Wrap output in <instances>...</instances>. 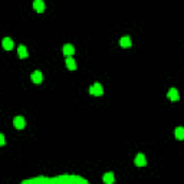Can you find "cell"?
<instances>
[{
    "instance_id": "9",
    "label": "cell",
    "mask_w": 184,
    "mask_h": 184,
    "mask_svg": "<svg viewBox=\"0 0 184 184\" xmlns=\"http://www.w3.org/2000/svg\"><path fill=\"white\" fill-rule=\"evenodd\" d=\"M2 45H3V48L6 49V50H12V48H13V40H12L10 38H4L3 42H2Z\"/></svg>"
},
{
    "instance_id": "11",
    "label": "cell",
    "mask_w": 184,
    "mask_h": 184,
    "mask_svg": "<svg viewBox=\"0 0 184 184\" xmlns=\"http://www.w3.org/2000/svg\"><path fill=\"white\" fill-rule=\"evenodd\" d=\"M17 53H19V58H22V59H26V58H27V49H26V46L20 45L19 49H17Z\"/></svg>"
},
{
    "instance_id": "12",
    "label": "cell",
    "mask_w": 184,
    "mask_h": 184,
    "mask_svg": "<svg viewBox=\"0 0 184 184\" xmlns=\"http://www.w3.org/2000/svg\"><path fill=\"white\" fill-rule=\"evenodd\" d=\"M66 66H68V69H71V71H75L76 69V64H75V60L72 59L71 56L66 58Z\"/></svg>"
},
{
    "instance_id": "3",
    "label": "cell",
    "mask_w": 184,
    "mask_h": 184,
    "mask_svg": "<svg viewBox=\"0 0 184 184\" xmlns=\"http://www.w3.org/2000/svg\"><path fill=\"white\" fill-rule=\"evenodd\" d=\"M167 97H168L170 101H178L180 99V95H178V91L176 89V88H171V89L168 91V94H167Z\"/></svg>"
},
{
    "instance_id": "8",
    "label": "cell",
    "mask_w": 184,
    "mask_h": 184,
    "mask_svg": "<svg viewBox=\"0 0 184 184\" xmlns=\"http://www.w3.org/2000/svg\"><path fill=\"white\" fill-rule=\"evenodd\" d=\"M64 53H65V56H72V55L75 53V48L68 43V45L64 46Z\"/></svg>"
},
{
    "instance_id": "5",
    "label": "cell",
    "mask_w": 184,
    "mask_h": 184,
    "mask_svg": "<svg viewBox=\"0 0 184 184\" xmlns=\"http://www.w3.org/2000/svg\"><path fill=\"white\" fill-rule=\"evenodd\" d=\"M30 78H32V82L33 83H40L42 81H43V75H42V72H39V71H35Z\"/></svg>"
},
{
    "instance_id": "14",
    "label": "cell",
    "mask_w": 184,
    "mask_h": 184,
    "mask_svg": "<svg viewBox=\"0 0 184 184\" xmlns=\"http://www.w3.org/2000/svg\"><path fill=\"white\" fill-rule=\"evenodd\" d=\"M0 144H2V145L4 144V137L3 135H0Z\"/></svg>"
},
{
    "instance_id": "10",
    "label": "cell",
    "mask_w": 184,
    "mask_h": 184,
    "mask_svg": "<svg viewBox=\"0 0 184 184\" xmlns=\"http://www.w3.org/2000/svg\"><path fill=\"white\" fill-rule=\"evenodd\" d=\"M102 180H104V183H106V184H112L114 181H115V177H114L112 173H106L105 176L102 177Z\"/></svg>"
},
{
    "instance_id": "1",
    "label": "cell",
    "mask_w": 184,
    "mask_h": 184,
    "mask_svg": "<svg viewBox=\"0 0 184 184\" xmlns=\"http://www.w3.org/2000/svg\"><path fill=\"white\" fill-rule=\"evenodd\" d=\"M89 92H91V95H95V97H101V95L104 94V89H102L101 83H94V85L89 88Z\"/></svg>"
},
{
    "instance_id": "2",
    "label": "cell",
    "mask_w": 184,
    "mask_h": 184,
    "mask_svg": "<svg viewBox=\"0 0 184 184\" xmlns=\"http://www.w3.org/2000/svg\"><path fill=\"white\" fill-rule=\"evenodd\" d=\"M13 125H15L17 130H23V128L26 127V121L23 116H16L15 120H13Z\"/></svg>"
},
{
    "instance_id": "7",
    "label": "cell",
    "mask_w": 184,
    "mask_h": 184,
    "mask_svg": "<svg viewBox=\"0 0 184 184\" xmlns=\"http://www.w3.org/2000/svg\"><path fill=\"white\" fill-rule=\"evenodd\" d=\"M134 163H135L137 167H144V165L147 164L145 157H144L143 154H138V155H137V157H135V161H134Z\"/></svg>"
},
{
    "instance_id": "6",
    "label": "cell",
    "mask_w": 184,
    "mask_h": 184,
    "mask_svg": "<svg viewBox=\"0 0 184 184\" xmlns=\"http://www.w3.org/2000/svg\"><path fill=\"white\" fill-rule=\"evenodd\" d=\"M120 45H121V48H124V49L131 48V39L128 38V36H124V38H121Z\"/></svg>"
},
{
    "instance_id": "13",
    "label": "cell",
    "mask_w": 184,
    "mask_h": 184,
    "mask_svg": "<svg viewBox=\"0 0 184 184\" xmlns=\"http://www.w3.org/2000/svg\"><path fill=\"white\" fill-rule=\"evenodd\" d=\"M176 138L177 139H184V128L183 127H178L176 128Z\"/></svg>"
},
{
    "instance_id": "4",
    "label": "cell",
    "mask_w": 184,
    "mask_h": 184,
    "mask_svg": "<svg viewBox=\"0 0 184 184\" xmlns=\"http://www.w3.org/2000/svg\"><path fill=\"white\" fill-rule=\"evenodd\" d=\"M33 9L38 13H42L45 10V2L43 0H33Z\"/></svg>"
}]
</instances>
